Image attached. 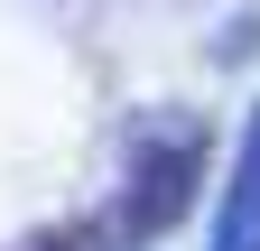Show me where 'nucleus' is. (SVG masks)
Here are the masks:
<instances>
[{"mask_svg": "<svg viewBox=\"0 0 260 251\" xmlns=\"http://www.w3.org/2000/svg\"><path fill=\"white\" fill-rule=\"evenodd\" d=\"M214 251H260V112H251V131H242V168H233V196H223Z\"/></svg>", "mask_w": 260, "mask_h": 251, "instance_id": "obj_1", "label": "nucleus"}]
</instances>
